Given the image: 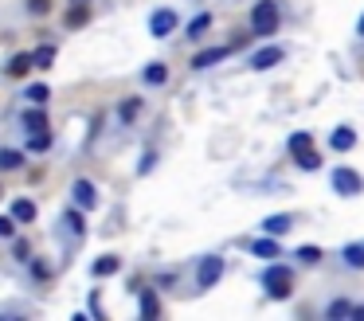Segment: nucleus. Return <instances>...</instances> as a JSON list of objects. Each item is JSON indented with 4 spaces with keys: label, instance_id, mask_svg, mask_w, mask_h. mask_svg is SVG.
Here are the masks:
<instances>
[{
    "label": "nucleus",
    "instance_id": "1",
    "mask_svg": "<svg viewBox=\"0 0 364 321\" xmlns=\"http://www.w3.org/2000/svg\"><path fill=\"white\" fill-rule=\"evenodd\" d=\"M262 290H267L270 298H290V290H294V274H290V266H282V263H270L267 270H262Z\"/></svg>",
    "mask_w": 364,
    "mask_h": 321
},
{
    "label": "nucleus",
    "instance_id": "2",
    "mask_svg": "<svg viewBox=\"0 0 364 321\" xmlns=\"http://www.w3.org/2000/svg\"><path fill=\"white\" fill-rule=\"evenodd\" d=\"M176 28H181L176 8H153V12H149V36L153 39H168Z\"/></svg>",
    "mask_w": 364,
    "mask_h": 321
},
{
    "label": "nucleus",
    "instance_id": "3",
    "mask_svg": "<svg viewBox=\"0 0 364 321\" xmlns=\"http://www.w3.org/2000/svg\"><path fill=\"white\" fill-rule=\"evenodd\" d=\"M251 28L259 31V36H274V31H278V4H274V0H259V4H255Z\"/></svg>",
    "mask_w": 364,
    "mask_h": 321
},
{
    "label": "nucleus",
    "instance_id": "4",
    "mask_svg": "<svg viewBox=\"0 0 364 321\" xmlns=\"http://www.w3.org/2000/svg\"><path fill=\"white\" fill-rule=\"evenodd\" d=\"M223 270H228V263H223L220 255H204L196 266V290H212L215 282L223 278Z\"/></svg>",
    "mask_w": 364,
    "mask_h": 321
},
{
    "label": "nucleus",
    "instance_id": "5",
    "mask_svg": "<svg viewBox=\"0 0 364 321\" xmlns=\"http://www.w3.org/2000/svg\"><path fill=\"white\" fill-rule=\"evenodd\" d=\"M59 227H63V235H67L71 243L87 239V211L75 208V204H71V208H67L63 216H59Z\"/></svg>",
    "mask_w": 364,
    "mask_h": 321
},
{
    "label": "nucleus",
    "instance_id": "6",
    "mask_svg": "<svg viewBox=\"0 0 364 321\" xmlns=\"http://www.w3.org/2000/svg\"><path fill=\"white\" fill-rule=\"evenodd\" d=\"M71 204L75 208H82V211H95L98 208V188H95V180H87V177H79L71 184Z\"/></svg>",
    "mask_w": 364,
    "mask_h": 321
},
{
    "label": "nucleus",
    "instance_id": "7",
    "mask_svg": "<svg viewBox=\"0 0 364 321\" xmlns=\"http://www.w3.org/2000/svg\"><path fill=\"white\" fill-rule=\"evenodd\" d=\"M364 188V180L356 177L353 169H345V164H341V169H333V192L337 196H356Z\"/></svg>",
    "mask_w": 364,
    "mask_h": 321
},
{
    "label": "nucleus",
    "instance_id": "8",
    "mask_svg": "<svg viewBox=\"0 0 364 321\" xmlns=\"http://www.w3.org/2000/svg\"><path fill=\"white\" fill-rule=\"evenodd\" d=\"M32 70H36V55L32 51H16L9 63H4L0 75H4V78H24V75H32Z\"/></svg>",
    "mask_w": 364,
    "mask_h": 321
},
{
    "label": "nucleus",
    "instance_id": "9",
    "mask_svg": "<svg viewBox=\"0 0 364 321\" xmlns=\"http://www.w3.org/2000/svg\"><path fill=\"white\" fill-rule=\"evenodd\" d=\"M20 130H24V133H43V130H51V125H48V110L28 102V110L20 114Z\"/></svg>",
    "mask_w": 364,
    "mask_h": 321
},
{
    "label": "nucleus",
    "instance_id": "10",
    "mask_svg": "<svg viewBox=\"0 0 364 321\" xmlns=\"http://www.w3.org/2000/svg\"><path fill=\"white\" fill-rule=\"evenodd\" d=\"M9 211H12V219H16L20 227L36 223V216H40V208H36V200H32V196H16V200L9 204Z\"/></svg>",
    "mask_w": 364,
    "mask_h": 321
},
{
    "label": "nucleus",
    "instance_id": "11",
    "mask_svg": "<svg viewBox=\"0 0 364 321\" xmlns=\"http://www.w3.org/2000/svg\"><path fill=\"white\" fill-rule=\"evenodd\" d=\"M231 51H235V47H204V51L192 55V70H208V67H215V63H223Z\"/></svg>",
    "mask_w": 364,
    "mask_h": 321
},
{
    "label": "nucleus",
    "instance_id": "12",
    "mask_svg": "<svg viewBox=\"0 0 364 321\" xmlns=\"http://www.w3.org/2000/svg\"><path fill=\"white\" fill-rule=\"evenodd\" d=\"M28 164V149H12V145H0V172H16Z\"/></svg>",
    "mask_w": 364,
    "mask_h": 321
},
{
    "label": "nucleus",
    "instance_id": "13",
    "mask_svg": "<svg viewBox=\"0 0 364 321\" xmlns=\"http://www.w3.org/2000/svg\"><path fill=\"white\" fill-rule=\"evenodd\" d=\"M286 59L282 47H262V51L251 55V70H267V67H278V63Z\"/></svg>",
    "mask_w": 364,
    "mask_h": 321
},
{
    "label": "nucleus",
    "instance_id": "14",
    "mask_svg": "<svg viewBox=\"0 0 364 321\" xmlns=\"http://www.w3.org/2000/svg\"><path fill=\"white\" fill-rule=\"evenodd\" d=\"M141 106H145V102L137 98V94H129V98H122V102H118V122H122V125H134L137 117H141Z\"/></svg>",
    "mask_w": 364,
    "mask_h": 321
},
{
    "label": "nucleus",
    "instance_id": "15",
    "mask_svg": "<svg viewBox=\"0 0 364 321\" xmlns=\"http://www.w3.org/2000/svg\"><path fill=\"white\" fill-rule=\"evenodd\" d=\"M259 227H262L267 235H274V239H278V235H286V231L294 227V216H290V211H278V216H267Z\"/></svg>",
    "mask_w": 364,
    "mask_h": 321
},
{
    "label": "nucleus",
    "instance_id": "16",
    "mask_svg": "<svg viewBox=\"0 0 364 321\" xmlns=\"http://www.w3.org/2000/svg\"><path fill=\"white\" fill-rule=\"evenodd\" d=\"M118 270H122L118 255H98L95 263H90V274H95V278H110V274H118Z\"/></svg>",
    "mask_w": 364,
    "mask_h": 321
},
{
    "label": "nucleus",
    "instance_id": "17",
    "mask_svg": "<svg viewBox=\"0 0 364 321\" xmlns=\"http://www.w3.org/2000/svg\"><path fill=\"white\" fill-rule=\"evenodd\" d=\"M141 83H145V86H165V83H168V67H165L161 59L145 63V70H141Z\"/></svg>",
    "mask_w": 364,
    "mask_h": 321
},
{
    "label": "nucleus",
    "instance_id": "18",
    "mask_svg": "<svg viewBox=\"0 0 364 321\" xmlns=\"http://www.w3.org/2000/svg\"><path fill=\"white\" fill-rule=\"evenodd\" d=\"M20 102H32V106H48L51 102V86L48 83H28L24 94H20Z\"/></svg>",
    "mask_w": 364,
    "mask_h": 321
},
{
    "label": "nucleus",
    "instance_id": "19",
    "mask_svg": "<svg viewBox=\"0 0 364 321\" xmlns=\"http://www.w3.org/2000/svg\"><path fill=\"white\" fill-rule=\"evenodd\" d=\"M51 145H55V133H51V130H43V133H28V137H24V149H28V153H48Z\"/></svg>",
    "mask_w": 364,
    "mask_h": 321
},
{
    "label": "nucleus",
    "instance_id": "20",
    "mask_svg": "<svg viewBox=\"0 0 364 321\" xmlns=\"http://www.w3.org/2000/svg\"><path fill=\"white\" fill-rule=\"evenodd\" d=\"M63 23H67V28H87V23H90V4H71V8H67V16H63Z\"/></svg>",
    "mask_w": 364,
    "mask_h": 321
},
{
    "label": "nucleus",
    "instance_id": "21",
    "mask_svg": "<svg viewBox=\"0 0 364 321\" xmlns=\"http://www.w3.org/2000/svg\"><path fill=\"white\" fill-rule=\"evenodd\" d=\"M137 302H141V317L153 321L161 313V302H157V290H137Z\"/></svg>",
    "mask_w": 364,
    "mask_h": 321
},
{
    "label": "nucleus",
    "instance_id": "22",
    "mask_svg": "<svg viewBox=\"0 0 364 321\" xmlns=\"http://www.w3.org/2000/svg\"><path fill=\"white\" fill-rule=\"evenodd\" d=\"M329 145L337 149V153H348V149L356 145V133L348 130V125H337V130H333V137H329Z\"/></svg>",
    "mask_w": 364,
    "mask_h": 321
},
{
    "label": "nucleus",
    "instance_id": "23",
    "mask_svg": "<svg viewBox=\"0 0 364 321\" xmlns=\"http://www.w3.org/2000/svg\"><path fill=\"white\" fill-rule=\"evenodd\" d=\"M36 70H48L51 67V63H55V55H59V47L55 43H40V47H36Z\"/></svg>",
    "mask_w": 364,
    "mask_h": 321
},
{
    "label": "nucleus",
    "instance_id": "24",
    "mask_svg": "<svg viewBox=\"0 0 364 321\" xmlns=\"http://www.w3.org/2000/svg\"><path fill=\"white\" fill-rule=\"evenodd\" d=\"M251 255H255V258H278L274 235H267V239H255V243H251Z\"/></svg>",
    "mask_w": 364,
    "mask_h": 321
},
{
    "label": "nucleus",
    "instance_id": "25",
    "mask_svg": "<svg viewBox=\"0 0 364 321\" xmlns=\"http://www.w3.org/2000/svg\"><path fill=\"white\" fill-rule=\"evenodd\" d=\"M12 258H16L20 266L32 263V243H28L24 235H12Z\"/></svg>",
    "mask_w": 364,
    "mask_h": 321
},
{
    "label": "nucleus",
    "instance_id": "26",
    "mask_svg": "<svg viewBox=\"0 0 364 321\" xmlns=\"http://www.w3.org/2000/svg\"><path fill=\"white\" fill-rule=\"evenodd\" d=\"M208 28H212V12H200V16H192V20H188V28H184V31H188V39H200Z\"/></svg>",
    "mask_w": 364,
    "mask_h": 321
},
{
    "label": "nucleus",
    "instance_id": "27",
    "mask_svg": "<svg viewBox=\"0 0 364 321\" xmlns=\"http://www.w3.org/2000/svg\"><path fill=\"white\" fill-rule=\"evenodd\" d=\"M353 310H356L353 302H345V298H337V302H333L329 310H325V317H329V321H341V317H353Z\"/></svg>",
    "mask_w": 364,
    "mask_h": 321
},
{
    "label": "nucleus",
    "instance_id": "28",
    "mask_svg": "<svg viewBox=\"0 0 364 321\" xmlns=\"http://www.w3.org/2000/svg\"><path fill=\"white\" fill-rule=\"evenodd\" d=\"M341 258H345L348 266H356V270H364V247L360 243H348V247L341 251Z\"/></svg>",
    "mask_w": 364,
    "mask_h": 321
},
{
    "label": "nucleus",
    "instance_id": "29",
    "mask_svg": "<svg viewBox=\"0 0 364 321\" xmlns=\"http://www.w3.org/2000/svg\"><path fill=\"white\" fill-rule=\"evenodd\" d=\"M294 161H298V169H306V172L321 169V157H317L314 149H301V153H294Z\"/></svg>",
    "mask_w": 364,
    "mask_h": 321
},
{
    "label": "nucleus",
    "instance_id": "30",
    "mask_svg": "<svg viewBox=\"0 0 364 321\" xmlns=\"http://www.w3.org/2000/svg\"><path fill=\"white\" fill-rule=\"evenodd\" d=\"M286 145H290V153H301V149H314V133H290V141H286Z\"/></svg>",
    "mask_w": 364,
    "mask_h": 321
},
{
    "label": "nucleus",
    "instance_id": "31",
    "mask_svg": "<svg viewBox=\"0 0 364 321\" xmlns=\"http://www.w3.org/2000/svg\"><path fill=\"white\" fill-rule=\"evenodd\" d=\"M28 274H32L36 282H48L51 278V266L43 263V258H32V263H28Z\"/></svg>",
    "mask_w": 364,
    "mask_h": 321
},
{
    "label": "nucleus",
    "instance_id": "32",
    "mask_svg": "<svg viewBox=\"0 0 364 321\" xmlns=\"http://www.w3.org/2000/svg\"><path fill=\"white\" fill-rule=\"evenodd\" d=\"M28 16H48L51 8H55V0H24Z\"/></svg>",
    "mask_w": 364,
    "mask_h": 321
},
{
    "label": "nucleus",
    "instance_id": "33",
    "mask_svg": "<svg viewBox=\"0 0 364 321\" xmlns=\"http://www.w3.org/2000/svg\"><path fill=\"white\" fill-rule=\"evenodd\" d=\"M298 258L306 266H314V263H321V247H298Z\"/></svg>",
    "mask_w": 364,
    "mask_h": 321
},
{
    "label": "nucleus",
    "instance_id": "34",
    "mask_svg": "<svg viewBox=\"0 0 364 321\" xmlns=\"http://www.w3.org/2000/svg\"><path fill=\"white\" fill-rule=\"evenodd\" d=\"M16 219H12V211H9V216H0V239H12V235H16Z\"/></svg>",
    "mask_w": 364,
    "mask_h": 321
},
{
    "label": "nucleus",
    "instance_id": "35",
    "mask_svg": "<svg viewBox=\"0 0 364 321\" xmlns=\"http://www.w3.org/2000/svg\"><path fill=\"white\" fill-rule=\"evenodd\" d=\"M153 164H157V153L149 149V153L141 157V164H137V177H149V172H153Z\"/></svg>",
    "mask_w": 364,
    "mask_h": 321
},
{
    "label": "nucleus",
    "instance_id": "36",
    "mask_svg": "<svg viewBox=\"0 0 364 321\" xmlns=\"http://www.w3.org/2000/svg\"><path fill=\"white\" fill-rule=\"evenodd\" d=\"M356 36H364V16H360V23H356Z\"/></svg>",
    "mask_w": 364,
    "mask_h": 321
},
{
    "label": "nucleus",
    "instance_id": "37",
    "mask_svg": "<svg viewBox=\"0 0 364 321\" xmlns=\"http://www.w3.org/2000/svg\"><path fill=\"white\" fill-rule=\"evenodd\" d=\"M71 4H90V0H71Z\"/></svg>",
    "mask_w": 364,
    "mask_h": 321
},
{
    "label": "nucleus",
    "instance_id": "38",
    "mask_svg": "<svg viewBox=\"0 0 364 321\" xmlns=\"http://www.w3.org/2000/svg\"><path fill=\"white\" fill-rule=\"evenodd\" d=\"M0 196H4V184H0Z\"/></svg>",
    "mask_w": 364,
    "mask_h": 321
}]
</instances>
